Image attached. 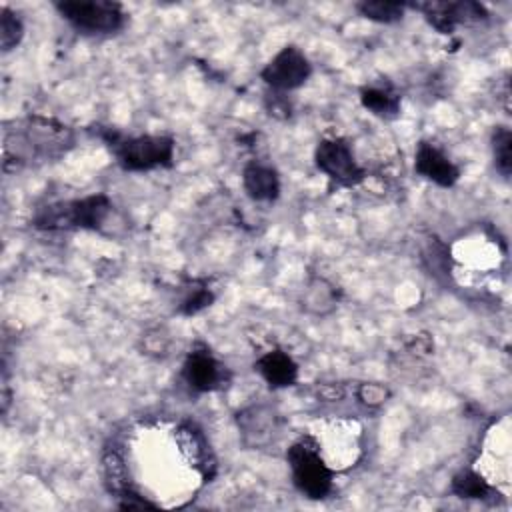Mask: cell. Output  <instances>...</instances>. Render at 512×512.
Wrapping results in <instances>:
<instances>
[{
    "instance_id": "cell-1",
    "label": "cell",
    "mask_w": 512,
    "mask_h": 512,
    "mask_svg": "<svg viewBox=\"0 0 512 512\" xmlns=\"http://www.w3.org/2000/svg\"><path fill=\"white\" fill-rule=\"evenodd\" d=\"M110 150L114 152L118 164L130 172H142L152 168H168L174 164V140L170 136L146 134V136H122L114 130L100 134Z\"/></svg>"
},
{
    "instance_id": "cell-2",
    "label": "cell",
    "mask_w": 512,
    "mask_h": 512,
    "mask_svg": "<svg viewBox=\"0 0 512 512\" xmlns=\"http://www.w3.org/2000/svg\"><path fill=\"white\" fill-rule=\"evenodd\" d=\"M294 486L308 498L320 500L332 492V470L320 454V444L312 436L298 438L286 452Z\"/></svg>"
},
{
    "instance_id": "cell-3",
    "label": "cell",
    "mask_w": 512,
    "mask_h": 512,
    "mask_svg": "<svg viewBox=\"0 0 512 512\" xmlns=\"http://www.w3.org/2000/svg\"><path fill=\"white\" fill-rule=\"evenodd\" d=\"M112 204L106 194H92L82 200L58 202L42 208L34 216V226L42 230H62V228H86L100 230Z\"/></svg>"
},
{
    "instance_id": "cell-4",
    "label": "cell",
    "mask_w": 512,
    "mask_h": 512,
    "mask_svg": "<svg viewBox=\"0 0 512 512\" xmlns=\"http://www.w3.org/2000/svg\"><path fill=\"white\" fill-rule=\"evenodd\" d=\"M60 16L82 34H114L124 28L126 14L118 2L68 0L54 4Z\"/></svg>"
},
{
    "instance_id": "cell-5",
    "label": "cell",
    "mask_w": 512,
    "mask_h": 512,
    "mask_svg": "<svg viewBox=\"0 0 512 512\" xmlns=\"http://www.w3.org/2000/svg\"><path fill=\"white\" fill-rule=\"evenodd\" d=\"M316 166L342 186H356L364 180V170L356 164L350 144L344 138H324L314 152Z\"/></svg>"
},
{
    "instance_id": "cell-6",
    "label": "cell",
    "mask_w": 512,
    "mask_h": 512,
    "mask_svg": "<svg viewBox=\"0 0 512 512\" xmlns=\"http://www.w3.org/2000/svg\"><path fill=\"white\" fill-rule=\"evenodd\" d=\"M312 74V66L304 52L296 46H284L274 58L262 68L260 76L264 84L276 92H286L302 86Z\"/></svg>"
},
{
    "instance_id": "cell-7",
    "label": "cell",
    "mask_w": 512,
    "mask_h": 512,
    "mask_svg": "<svg viewBox=\"0 0 512 512\" xmlns=\"http://www.w3.org/2000/svg\"><path fill=\"white\" fill-rule=\"evenodd\" d=\"M22 146L18 150H14V158L16 154L26 160H30V156H52V154H62L66 150V144L72 142L70 132L66 130V126L48 120V118H30L28 124L24 126V132L20 134Z\"/></svg>"
},
{
    "instance_id": "cell-8",
    "label": "cell",
    "mask_w": 512,
    "mask_h": 512,
    "mask_svg": "<svg viewBox=\"0 0 512 512\" xmlns=\"http://www.w3.org/2000/svg\"><path fill=\"white\" fill-rule=\"evenodd\" d=\"M182 378L196 392H212L226 386L228 372L226 366L220 364L208 348H194L184 360Z\"/></svg>"
},
{
    "instance_id": "cell-9",
    "label": "cell",
    "mask_w": 512,
    "mask_h": 512,
    "mask_svg": "<svg viewBox=\"0 0 512 512\" xmlns=\"http://www.w3.org/2000/svg\"><path fill=\"white\" fill-rule=\"evenodd\" d=\"M412 8L420 10L428 24L440 34H450L458 24L484 20L488 16L484 6L476 2H424L414 4Z\"/></svg>"
},
{
    "instance_id": "cell-10",
    "label": "cell",
    "mask_w": 512,
    "mask_h": 512,
    "mask_svg": "<svg viewBox=\"0 0 512 512\" xmlns=\"http://www.w3.org/2000/svg\"><path fill=\"white\" fill-rule=\"evenodd\" d=\"M414 170L422 178H426L438 186H444V188L454 186L460 178L458 166L430 142L418 144L416 156H414Z\"/></svg>"
},
{
    "instance_id": "cell-11",
    "label": "cell",
    "mask_w": 512,
    "mask_h": 512,
    "mask_svg": "<svg viewBox=\"0 0 512 512\" xmlns=\"http://www.w3.org/2000/svg\"><path fill=\"white\" fill-rule=\"evenodd\" d=\"M242 186L246 194L256 202H272L280 194L278 172L258 160L250 162L242 170Z\"/></svg>"
},
{
    "instance_id": "cell-12",
    "label": "cell",
    "mask_w": 512,
    "mask_h": 512,
    "mask_svg": "<svg viewBox=\"0 0 512 512\" xmlns=\"http://www.w3.org/2000/svg\"><path fill=\"white\" fill-rule=\"evenodd\" d=\"M254 368L272 388H288L298 380L296 362L282 350H270L262 354Z\"/></svg>"
},
{
    "instance_id": "cell-13",
    "label": "cell",
    "mask_w": 512,
    "mask_h": 512,
    "mask_svg": "<svg viewBox=\"0 0 512 512\" xmlns=\"http://www.w3.org/2000/svg\"><path fill=\"white\" fill-rule=\"evenodd\" d=\"M360 102L376 116L392 118L400 112V96L390 84H368L360 90Z\"/></svg>"
},
{
    "instance_id": "cell-14",
    "label": "cell",
    "mask_w": 512,
    "mask_h": 512,
    "mask_svg": "<svg viewBox=\"0 0 512 512\" xmlns=\"http://www.w3.org/2000/svg\"><path fill=\"white\" fill-rule=\"evenodd\" d=\"M240 430L244 434V438L252 444V446H262L266 442L272 440V434L276 430V418L274 414L266 412L264 408H250L248 412H244L238 418Z\"/></svg>"
},
{
    "instance_id": "cell-15",
    "label": "cell",
    "mask_w": 512,
    "mask_h": 512,
    "mask_svg": "<svg viewBox=\"0 0 512 512\" xmlns=\"http://www.w3.org/2000/svg\"><path fill=\"white\" fill-rule=\"evenodd\" d=\"M492 158L496 170L508 178L512 172V134L506 126H498L492 132Z\"/></svg>"
},
{
    "instance_id": "cell-16",
    "label": "cell",
    "mask_w": 512,
    "mask_h": 512,
    "mask_svg": "<svg viewBox=\"0 0 512 512\" xmlns=\"http://www.w3.org/2000/svg\"><path fill=\"white\" fill-rule=\"evenodd\" d=\"M404 4L400 2H360L356 4V10L368 18V20H374V22H380V24H392V22H398L402 20L404 16Z\"/></svg>"
},
{
    "instance_id": "cell-17",
    "label": "cell",
    "mask_w": 512,
    "mask_h": 512,
    "mask_svg": "<svg viewBox=\"0 0 512 512\" xmlns=\"http://www.w3.org/2000/svg\"><path fill=\"white\" fill-rule=\"evenodd\" d=\"M452 492L460 498H486L490 494V486L480 474L462 470L452 478Z\"/></svg>"
},
{
    "instance_id": "cell-18",
    "label": "cell",
    "mask_w": 512,
    "mask_h": 512,
    "mask_svg": "<svg viewBox=\"0 0 512 512\" xmlns=\"http://www.w3.org/2000/svg\"><path fill=\"white\" fill-rule=\"evenodd\" d=\"M24 36V26L22 20L18 18L16 12H12L10 8H2L0 10V44L4 52H10L12 48H16L20 44Z\"/></svg>"
},
{
    "instance_id": "cell-19",
    "label": "cell",
    "mask_w": 512,
    "mask_h": 512,
    "mask_svg": "<svg viewBox=\"0 0 512 512\" xmlns=\"http://www.w3.org/2000/svg\"><path fill=\"white\" fill-rule=\"evenodd\" d=\"M214 300V296H212V292L206 288V286H200V288H194L184 300H182V304H180V312L182 314H186V316H190V314H196V312H200L202 308H206V306H210V302Z\"/></svg>"
},
{
    "instance_id": "cell-20",
    "label": "cell",
    "mask_w": 512,
    "mask_h": 512,
    "mask_svg": "<svg viewBox=\"0 0 512 512\" xmlns=\"http://www.w3.org/2000/svg\"><path fill=\"white\" fill-rule=\"evenodd\" d=\"M356 394H358V400L362 404H366V406H380L388 398V388H384L382 384H376V382H368V384H360Z\"/></svg>"
},
{
    "instance_id": "cell-21",
    "label": "cell",
    "mask_w": 512,
    "mask_h": 512,
    "mask_svg": "<svg viewBox=\"0 0 512 512\" xmlns=\"http://www.w3.org/2000/svg\"><path fill=\"white\" fill-rule=\"evenodd\" d=\"M318 394L324 398V400H340L344 396V390L340 384H324L318 388Z\"/></svg>"
}]
</instances>
